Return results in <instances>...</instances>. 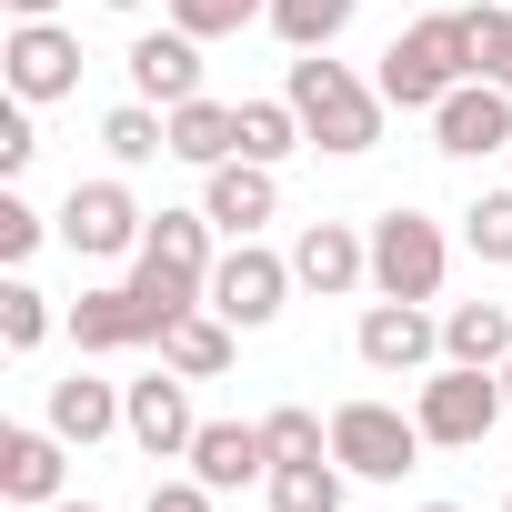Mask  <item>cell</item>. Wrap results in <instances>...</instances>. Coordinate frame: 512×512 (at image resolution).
<instances>
[{
  "instance_id": "27",
  "label": "cell",
  "mask_w": 512,
  "mask_h": 512,
  "mask_svg": "<svg viewBox=\"0 0 512 512\" xmlns=\"http://www.w3.org/2000/svg\"><path fill=\"white\" fill-rule=\"evenodd\" d=\"M262 442H272V462H322L332 452V422L302 412V402H282V412H262Z\"/></svg>"
},
{
  "instance_id": "2",
  "label": "cell",
  "mask_w": 512,
  "mask_h": 512,
  "mask_svg": "<svg viewBox=\"0 0 512 512\" xmlns=\"http://www.w3.org/2000/svg\"><path fill=\"white\" fill-rule=\"evenodd\" d=\"M472 81V11H432V21H412L392 51H382V101L392 111H442V91H462Z\"/></svg>"
},
{
  "instance_id": "16",
  "label": "cell",
  "mask_w": 512,
  "mask_h": 512,
  "mask_svg": "<svg viewBox=\"0 0 512 512\" xmlns=\"http://www.w3.org/2000/svg\"><path fill=\"white\" fill-rule=\"evenodd\" d=\"M432 352H442V322L422 302H372L362 312V362L372 372H422Z\"/></svg>"
},
{
  "instance_id": "24",
  "label": "cell",
  "mask_w": 512,
  "mask_h": 512,
  "mask_svg": "<svg viewBox=\"0 0 512 512\" xmlns=\"http://www.w3.org/2000/svg\"><path fill=\"white\" fill-rule=\"evenodd\" d=\"M342 462L322 452V462H272V512H342Z\"/></svg>"
},
{
  "instance_id": "1",
  "label": "cell",
  "mask_w": 512,
  "mask_h": 512,
  "mask_svg": "<svg viewBox=\"0 0 512 512\" xmlns=\"http://www.w3.org/2000/svg\"><path fill=\"white\" fill-rule=\"evenodd\" d=\"M131 292L151 302L161 332L211 302V211H151V231L131 251Z\"/></svg>"
},
{
  "instance_id": "15",
  "label": "cell",
  "mask_w": 512,
  "mask_h": 512,
  "mask_svg": "<svg viewBox=\"0 0 512 512\" xmlns=\"http://www.w3.org/2000/svg\"><path fill=\"white\" fill-rule=\"evenodd\" d=\"M71 342L81 352H141V342H161V322H151V302L131 282H111V292H81L71 302Z\"/></svg>"
},
{
  "instance_id": "33",
  "label": "cell",
  "mask_w": 512,
  "mask_h": 512,
  "mask_svg": "<svg viewBox=\"0 0 512 512\" xmlns=\"http://www.w3.org/2000/svg\"><path fill=\"white\" fill-rule=\"evenodd\" d=\"M41 161V131H31V101H11V111H0V181H21Z\"/></svg>"
},
{
  "instance_id": "17",
  "label": "cell",
  "mask_w": 512,
  "mask_h": 512,
  "mask_svg": "<svg viewBox=\"0 0 512 512\" xmlns=\"http://www.w3.org/2000/svg\"><path fill=\"white\" fill-rule=\"evenodd\" d=\"M191 472H201L211 492L272 482V442H262V422H201V432H191Z\"/></svg>"
},
{
  "instance_id": "19",
  "label": "cell",
  "mask_w": 512,
  "mask_h": 512,
  "mask_svg": "<svg viewBox=\"0 0 512 512\" xmlns=\"http://www.w3.org/2000/svg\"><path fill=\"white\" fill-rule=\"evenodd\" d=\"M272 161H221L211 171V191H201V211H211V231H231V241H251V231H262L272 221Z\"/></svg>"
},
{
  "instance_id": "6",
  "label": "cell",
  "mask_w": 512,
  "mask_h": 512,
  "mask_svg": "<svg viewBox=\"0 0 512 512\" xmlns=\"http://www.w3.org/2000/svg\"><path fill=\"white\" fill-rule=\"evenodd\" d=\"M442 272H452L442 221H422V211H382V221H372V292H382V302H432Z\"/></svg>"
},
{
  "instance_id": "7",
  "label": "cell",
  "mask_w": 512,
  "mask_h": 512,
  "mask_svg": "<svg viewBox=\"0 0 512 512\" xmlns=\"http://www.w3.org/2000/svg\"><path fill=\"white\" fill-rule=\"evenodd\" d=\"M282 302H292V262H272L262 241H231L221 262H211V312H221L231 332H272Z\"/></svg>"
},
{
  "instance_id": "34",
  "label": "cell",
  "mask_w": 512,
  "mask_h": 512,
  "mask_svg": "<svg viewBox=\"0 0 512 512\" xmlns=\"http://www.w3.org/2000/svg\"><path fill=\"white\" fill-rule=\"evenodd\" d=\"M141 512H211V482H201V472H191V482H161Z\"/></svg>"
},
{
  "instance_id": "14",
  "label": "cell",
  "mask_w": 512,
  "mask_h": 512,
  "mask_svg": "<svg viewBox=\"0 0 512 512\" xmlns=\"http://www.w3.org/2000/svg\"><path fill=\"white\" fill-rule=\"evenodd\" d=\"M292 282H302V292H322V302H332V292H352V282H372V241H362L352 221H312V231L292 241Z\"/></svg>"
},
{
  "instance_id": "23",
  "label": "cell",
  "mask_w": 512,
  "mask_h": 512,
  "mask_svg": "<svg viewBox=\"0 0 512 512\" xmlns=\"http://www.w3.org/2000/svg\"><path fill=\"white\" fill-rule=\"evenodd\" d=\"M101 151H111L121 171H141V161H161V151H171V111H151V101H121V111L101 121Z\"/></svg>"
},
{
  "instance_id": "20",
  "label": "cell",
  "mask_w": 512,
  "mask_h": 512,
  "mask_svg": "<svg viewBox=\"0 0 512 512\" xmlns=\"http://www.w3.org/2000/svg\"><path fill=\"white\" fill-rule=\"evenodd\" d=\"M171 161H191V171H221V161H241V101H181L171 111Z\"/></svg>"
},
{
  "instance_id": "21",
  "label": "cell",
  "mask_w": 512,
  "mask_h": 512,
  "mask_svg": "<svg viewBox=\"0 0 512 512\" xmlns=\"http://www.w3.org/2000/svg\"><path fill=\"white\" fill-rule=\"evenodd\" d=\"M151 352H161V362H171L181 382H221V372H231V322H221V312L201 302V312H181V322H171V332H161Z\"/></svg>"
},
{
  "instance_id": "8",
  "label": "cell",
  "mask_w": 512,
  "mask_h": 512,
  "mask_svg": "<svg viewBox=\"0 0 512 512\" xmlns=\"http://www.w3.org/2000/svg\"><path fill=\"white\" fill-rule=\"evenodd\" d=\"M141 231H151V211H141L121 181H71V201H61V241L81 251V262H131Z\"/></svg>"
},
{
  "instance_id": "28",
  "label": "cell",
  "mask_w": 512,
  "mask_h": 512,
  "mask_svg": "<svg viewBox=\"0 0 512 512\" xmlns=\"http://www.w3.org/2000/svg\"><path fill=\"white\" fill-rule=\"evenodd\" d=\"M171 21H181L191 41H231V31H251V21H272V0H171Z\"/></svg>"
},
{
  "instance_id": "40",
  "label": "cell",
  "mask_w": 512,
  "mask_h": 512,
  "mask_svg": "<svg viewBox=\"0 0 512 512\" xmlns=\"http://www.w3.org/2000/svg\"><path fill=\"white\" fill-rule=\"evenodd\" d=\"M502 512H512V502H502Z\"/></svg>"
},
{
  "instance_id": "11",
  "label": "cell",
  "mask_w": 512,
  "mask_h": 512,
  "mask_svg": "<svg viewBox=\"0 0 512 512\" xmlns=\"http://www.w3.org/2000/svg\"><path fill=\"white\" fill-rule=\"evenodd\" d=\"M131 91L151 101V111H181V101H201V41L171 21V31H141L131 41Z\"/></svg>"
},
{
  "instance_id": "22",
  "label": "cell",
  "mask_w": 512,
  "mask_h": 512,
  "mask_svg": "<svg viewBox=\"0 0 512 512\" xmlns=\"http://www.w3.org/2000/svg\"><path fill=\"white\" fill-rule=\"evenodd\" d=\"M442 362L502 372V362H512V312H502V302H452V312H442Z\"/></svg>"
},
{
  "instance_id": "26",
  "label": "cell",
  "mask_w": 512,
  "mask_h": 512,
  "mask_svg": "<svg viewBox=\"0 0 512 512\" xmlns=\"http://www.w3.org/2000/svg\"><path fill=\"white\" fill-rule=\"evenodd\" d=\"M312 131H302V111L292 101H241V161H292Z\"/></svg>"
},
{
  "instance_id": "5",
  "label": "cell",
  "mask_w": 512,
  "mask_h": 512,
  "mask_svg": "<svg viewBox=\"0 0 512 512\" xmlns=\"http://www.w3.org/2000/svg\"><path fill=\"white\" fill-rule=\"evenodd\" d=\"M422 452H432L422 422L392 412V402H342V412H332V462H342L352 482H402Z\"/></svg>"
},
{
  "instance_id": "10",
  "label": "cell",
  "mask_w": 512,
  "mask_h": 512,
  "mask_svg": "<svg viewBox=\"0 0 512 512\" xmlns=\"http://www.w3.org/2000/svg\"><path fill=\"white\" fill-rule=\"evenodd\" d=\"M432 151H452V161H492V151H512V91L502 81H462V91H442V111H432Z\"/></svg>"
},
{
  "instance_id": "35",
  "label": "cell",
  "mask_w": 512,
  "mask_h": 512,
  "mask_svg": "<svg viewBox=\"0 0 512 512\" xmlns=\"http://www.w3.org/2000/svg\"><path fill=\"white\" fill-rule=\"evenodd\" d=\"M61 11V0H11V21H51Z\"/></svg>"
},
{
  "instance_id": "30",
  "label": "cell",
  "mask_w": 512,
  "mask_h": 512,
  "mask_svg": "<svg viewBox=\"0 0 512 512\" xmlns=\"http://www.w3.org/2000/svg\"><path fill=\"white\" fill-rule=\"evenodd\" d=\"M472 71L512 91V0H482L472 11Z\"/></svg>"
},
{
  "instance_id": "25",
  "label": "cell",
  "mask_w": 512,
  "mask_h": 512,
  "mask_svg": "<svg viewBox=\"0 0 512 512\" xmlns=\"http://www.w3.org/2000/svg\"><path fill=\"white\" fill-rule=\"evenodd\" d=\"M352 11H362V0H272V31H282L292 51H332V41L352 31Z\"/></svg>"
},
{
  "instance_id": "39",
  "label": "cell",
  "mask_w": 512,
  "mask_h": 512,
  "mask_svg": "<svg viewBox=\"0 0 512 512\" xmlns=\"http://www.w3.org/2000/svg\"><path fill=\"white\" fill-rule=\"evenodd\" d=\"M502 402H512V362H502Z\"/></svg>"
},
{
  "instance_id": "36",
  "label": "cell",
  "mask_w": 512,
  "mask_h": 512,
  "mask_svg": "<svg viewBox=\"0 0 512 512\" xmlns=\"http://www.w3.org/2000/svg\"><path fill=\"white\" fill-rule=\"evenodd\" d=\"M51 512H101V502H51Z\"/></svg>"
},
{
  "instance_id": "31",
  "label": "cell",
  "mask_w": 512,
  "mask_h": 512,
  "mask_svg": "<svg viewBox=\"0 0 512 512\" xmlns=\"http://www.w3.org/2000/svg\"><path fill=\"white\" fill-rule=\"evenodd\" d=\"M0 342H11V352H41L51 342V302L31 282H0Z\"/></svg>"
},
{
  "instance_id": "9",
  "label": "cell",
  "mask_w": 512,
  "mask_h": 512,
  "mask_svg": "<svg viewBox=\"0 0 512 512\" xmlns=\"http://www.w3.org/2000/svg\"><path fill=\"white\" fill-rule=\"evenodd\" d=\"M0 81H11V101H61V91H81V41L61 21H11Z\"/></svg>"
},
{
  "instance_id": "13",
  "label": "cell",
  "mask_w": 512,
  "mask_h": 512,
  "mask_svg": "<svg viewBox=\"0 0 512 512\" xmlns=\"http://www.w3.org/2000/svg\"><path fill=\"white\" fill-rule=\"evenodd\" d=\"M61 472H71V442H61L51 422H41V432H31V422L0 432V492H11L21 512H51V502H61Z\"/></svg>"
},
{
  "instance_id": "29",
  "label": "cell",
  "mask_w": 512,
  "mask_h": 512,
  "mask_svg": "<svg viewBox=\"0 0 512 512\" xmlns=\"http://www.w3.org/2000/svg\"><path fill=\"white\" fill-rule=\"evenodd\" d=\"M462 241H472V262H502L512 272V191H482L462 211Z\"/></svg>"
},
{
  "instance_id": "4",
  "label": "cell",
  "mask_w": 512,
  "mask_h": 512,
  "mask_svg": "<svg viewBox=\"0 0 512 512\" xmlns=\"http://www.w3.org/2000/svg\"><path fill=\"white\" fill-rule=\"evenodd\" d=\"M502 412H512V402H502V372H482V362H442V372L412 392V422H422V442H442V452L492 442Z\"/></svg>"
},
{
  "instance_id": "38",
  "label": "cell",
  "mask_w": 512,
  "mask_h": 512,
  "mask_svg": "<svg viewBox=\"0 0 512 512\" xmlns=\"http://www.w3.org/2000/svg\"><path fill=\"white\" fill-rule=\"evenodd\" d=\"M422 512H462V502H422Z\"/></svg>"
},
{
  "instance_id": "37",
  "label": "cell",
  "mask_w": 512,
  "mask_h": 512,
  "mask_svg": "<svg viewBox=\"0 0 512 512\" xmlns=\"http://www.w3.org/2000/svg\"><path fill=\"white\" fill-rule=\"evenodd\" d=\"M101 11H141V0H101Z\"/></svg>"
},
{
  "instance_id": "12",
  "label": "cell",
  "mask_w": 512,
  "mask_h": 512,
  "mask_svg": "<svg viewBox=\"0 0 512 512\" xmlns=\"http://www.w3.org/2000/svg\"><path fill=\"white\" fill-rule=\"evenodd\" d=\"M191 432H201V422H191V382H181L171 362H161L151 382H131V442H141L151 462H191Z\"/></svg>"
},
{
  "instance_id": "3",
  "label": "cell",
  "mask_w": 512,
  "mask_h": 512,
  "mask_svg": "<svg viewBox=\"0 0 512 512\" xmlns=\"http://www.w3.org/2000/svg\"><path fill=\"white\" fill-rule=\"evenodd\" d=\"M282 101L302 111L312 151H372V141H382V111H392V101H382L372 81H352L332 51H302L292 81H282Z\"/></svg>"
},
{
  "instance_id": "18",
  "label": "cell",
  "mask_w": 512,
  "mask_h": 512,
  "mask_svg": "<svg viewBox=\"0 0 512 512\" xmlns=\"http://www.w3.org/2000/svg\"><path fill=\"white\" fill-rule=\"evenodd\" d=\"M51 432L61 442H111V432H131V392H111V382H91V372H71V382H51Z\"/></svg>"
},
{
  "instance_id": "32",
  "label": "cell",
  "mask_w": 512,
  "mask_h": 512,
  "mask_svg": "<svg viewBox=\"0 0 512 512\" xmlns=\"http://www.w3.org/2000/svg\"><path fill=\"white\" fill-rule=\"evenodd\" d=\"M41 231H51V221H41V211H31L21 191H0V262H11V272H21V262H31V251H41Z\"/></svg>"
}]
</instances>
